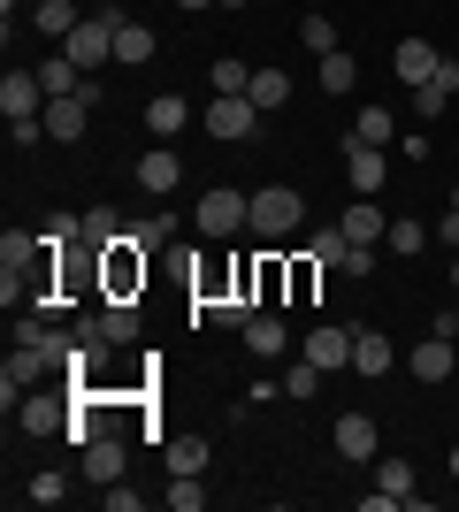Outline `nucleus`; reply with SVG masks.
<instances>
[{"instance_id": "f257e3e1", "label": "nucleus", "mask_w": 459, "mask_h": 512, "mask_svg": "<svg viewBox=\"0 0 459 512\" xmlns=\"http://www.w3.org/2000/svg\"><path fill=\"white\" fill-rule=\"evenodd\" d=\"M299 222H306V199L291 192V184H261V192H253V214H245L253 237H291Z\"/></svg>"}, {"instance_id": "f03ea898", "label": "nucleus", "mask_w": 459, "mask_h": 512, "mask_svg": "<svg viewBox=\"0 0 459 512\" xmlns=\"http://www.w3.org/2000/svg\"><path fill=\"white\" fill-rule=\"evenodd\" d=\"M115 23H123V8H92V16L69 31V62H77V69L115 62Z\"/></svg>"}, {"instance_id": "7ed1b4c3", "label": "nucleus", "mask_w": 459, "mask_h": 512, "mask_svg": "<svg viewBox=\"0 0 459 512\" xmlns=\"http://www.w3.org/2000/svg\"><path fill=\"white\" fill-rule=\"evenodd\" d=\"M245 214H253V192H230V184L199 192V230H207V237H238Z\"/></svg>"}, {"instance_id": "20e7f679", "label": "nucleus", "mask_w": 459, "mask_h": 512, "mask_svg": "<svg viewBox=\"0 0 459 512\" xmlns=\"http://www.w3.org/2000/svg\"><path fill=\"white\" fill-rule=\"evenodd\" d=\"M199 123L215 130V138H230V146H238V138H253V130H261V107L245 100V92H215V100H207V115H199Z\"/></svg>"}, {"instance_id": "39448f33", "label": "nucleus", "mask_w": 459, "mask_h": 512, "mask_svg": "<svg viewBox=\"0 0 459 512\" xmlns=\"http://www.w3.org/2000/svg\"><path fill=\"white\" fill-rule=\"evenodd\" d=\"M92 100H100V85L85 77V92H62V100H46V138H62V146H77L85 138V115H92Z\"/></svg>"}, {"instance_id": "423d86ee", "label": "nucleus", "mask_w": 459, "mask_h": 512, "mask_svg": "<svg viewBox=\"0 0 459 512\" xmlns=\"http://www.w3.org/2000/svg\"><path fill=\"white\" fill-rule=\"evenodd\" d=\"M0 115H8V123H31V115H46L39 69H8V77H0Z\"/></svg>"}, {"instance_id": "0eeeda50", "label": "nucleus", "mask_w": 459, "mask_h": 512, "mask_svg": "<svg viewBox=\"0 0 459 512\" xmlns=\"http://www.w3.org/2000/svg\"><path fill=\"white\" fill-rule=\"evenodd\" d=\"M46 367H54V360H46L39 344H16V352H8V367H0V406L16 413V390H31V383L46 375Z\"/></svg>"}, {"instance_id": "6e6552de", "label": "nucleus", "mask_w": 459, "mask_h": 512, "mask_svg": "<svg viewBox=\"0 0 459 512\" xmlns=\"http://www.w3.org/2000/svg\"><path fill=\"white\" fill-rule=\"evenodd\" d=\"M375 444H383L375 413H337V459H375Z\"/></svg>"}, {"instance_id": "1a4fd4ad", "label": "nucleus", "mask_w": 459, "mask_h": 512, "mask_svg": "<svg viewBox=\"0 0 459 512\" xmlns=\"http://www.w3.org/2000/svg\"><path fill=\"white\" fill-rule=\"evenodd\" d=\"M77 474H85V482H123V444H115L108 428H100V436L77 451Z\"/></svg>"}, {"instance_id": "9d476101", "label": "nucleus", "mask_w": 459, "mask_h": 512, "mask_svg": "<svg viewBox=\"0 0 459 512\" xmlns=\"http://www.w3.org/2000/svg\"><path fill=\"white\" fill-rule=\"evenodd\" d=\"M238 337H245V352H253V360H284V352H291V329H284L276 314H253Z\"/></svg>"}, {"instance_id": "9b49d317", "label": "nucleus", "mask_w": 459, "mask_h": 512, "mask_svg": "<svg viewBox=\"0 0 459 512\" xmlns=\"http://www.w3.org/2000/svg\"><path fill=\"white\" fill-rule=\"evenodd\" d=\"M391 69H398V77H406V85H429V77H437V69H444V54H437V46H429V39H398Z\"/></svg>"}, {"instance_id": "f8f14e48", "label": "nucleus", "mask_w": 459, "mask_h": 512, "mask_svg": "<svg viewBox=\"0 0 459 512\" xmlns=\"http://www.w3.org/2000/svg\"><path fill=\"white\" fill-rule=\"evenodd\" d=\"M146 130H153V138L192 130V100H184V92H153V100H146Z\"/></svg>"}, {"instance_id": "ddd939ff", "label": "nucleus", "mask_w": 459, "mask_h": 512, "mask_svg": "<svg viewBox=\"0 0 459 512\" xmlns=\"http://www.w3.org/2000/svg\"><path fill=\"white\" fill-rule=\"evenodd\" d=\"M345 176H352V192H360V199H375V192H383V146H352V138H345Z\"/></svg>"}, {"instance_id": "4468645a", "label": "nucleus", "mask_w": 459, "mask_h": 512, "mask_svg": "<svg viewBox=\"0 0 459 512\" xmlns=\"http://www.w3.org/2000/svg\"><path fill=\"white\" fill-rule=\"evenodd\" d=\"M391 367H398L391 337H375V329H352V375H391Z\"/></svg>"}, {"instance_id": "2eb2a0df", "label": "nucleus", "mask_w": 459, "mask_h": 512, "mask_svg": "<svg viewBox=\"0 0 459 512\" xmlns=\"http://www.w3.org/2000/svg\"><path fill=\"white\" fill-rule=\"evenodd\" d=\"M176 184H184V161H176L169 146H153L146 161H138V192H153V199H161V192H176Z\"/></svg>"}, {"instance_id": "dca6fc26", "label": "nucleus", "mask_w": 459, "mask_h": 512, "mask_svg": "<svg viewBox=\"0 0 459 512\" xmlns=\"http://www.w3.org/2000/svg\"><path fill=\"white\" fill-rule=\"evenodd\" d=\"M337 230H345L352 245H383V237H391V222H383V207H375V199H352Z\"/></svg>"}, {"instance_id": "f3484780", "label": "nucleus", "mask_w": 459, "mask_h": 512, "mask_svg": "<svg viewBox=\"0 0 459 512\" xmlns=\"http://www.w3.org/2000/svg\"><path fill=\"white\" fill-rule=\"evenodd\" d=\"M306 360H314V367H352V329H337V321H322V329L306 337Z\"/></svg>"}, {"instance_id": "a211bd4d", "label": "nucleus", "mask_w": 459, "mask_h": 512, "mask_svg": "<svg viewBox=\"0 0 459 512\" xmlns=\"http://www.w3.org/2000/svg\"><path fill=\"white\" fill-rule=\"evenodd\" d=\"M452 92H459V62H444L429 85H414V115H429V123H437L444 107H452Z\"/></svg>"}, {"instance_id": "6ab92c4d", "label": "nucleus", "mask_w": 459, "mask_h": 512, "mask_svg": "<svg viewBox=\"0 0 459 512\" xmlns=\"http://www.w3.org/2000/svg\"><path fill=\"white\" fill-rule=\"evenodd\" d=\"M23 436H69V406L62 398H23Z\"/></svg>"}, {"instance_id": "aec40b11", "label": "nucleus", "mask_w": 459, "mask_h": 512, "mask_svg": "<svg viewBox=\"0 0 459 512\" xmlns=\"http://www.w3.org/2000/svg\"><path fill=\"white\" fill-rule=\"evenodd\" d=\"M245 100H253V107H261V115H276V107H284L291 100V77H284V69H253V85H245Z\"/></svg>"}, {"instance_id": "412c9836", "label": "nucleus", "mask_w": 459, "mask_h": 512, "mask_svg": "<svg viewBox=\"0 0 459 512\" xmlns=\"http://www.w3.org/2000/svg\"><path fill=\"white\" fill-rule=\"evenodd\" d=\"M406 367H414V375H421V383H444V375H452V337H429V344H421V352H414V360H406Z\"/></svg>"}, {"instance_id": "4be33fe9", "label": "nucleus", "mask_w": 459, "mask_h": 512, "mask_svg": "<svg viewBox=\"0 0 459 512\" xmlns=\"http://www.w3.org/2000/svg\"><path fill=\"white\" fill-rule=\"evenodd\" d=\"M207 459H215L207 436H169V474H207Z\"/></svg>"}, {"instance_id": "5701e85b", "label": "nucleus", "mask_w": 459, "mask_h": 512, "mask_svg": "<svg viewBox=\"0 0 459 512\" xmlns=\"http://www.w3.org/2000/svg\"><path fill=\"white\" fill-rule=\"evenodd\" d=\"M383 253H398V260L429 253V222H414V214H398V222H391V237H383Z\"/></svg>"}, {"instance_id": "b1692460", "label": "nucleus", "mask_w": 459, "mask_h": 512, "mask_svg": "<svg viewBox=\"0 0 459 512\" xmlns=\"http://www.w3.org/2000/svg\"><path fill=\"white\" fill-rule=\"evenodd\" d=\"M39 85H46V100H62V92H85V69L69 54H54V62H39Z\"/></svg>"}, {"instance_id": "393cba45", "label": "nucleus", "mask_w": 459, "mask_h": 512, "mask_svg": "<svg viewBox=\"0 0 459 512\" xmlns=\"http://www.w3.org/2000/svg\"><path fill=\"white\" fill-rule=\"evenodd\" d=\"M100 329H108V344H131L138 337V299H108L100 306Z\"/></svg>"}, {"instance_id": "a878e982", "label": "nucleus", "mask_w": 459, "mask_h": 512, "mask_svg": "<svg viewBox=\"0 0 459 512\" xmlns=\"http://www.w3.org/2000/svg\"><path fill=\"white\" fill-rule=\"evenodd\" d=\"M115 62H153V31L146 23H131V16L115 23Z\"/></svg>"}, {"instance_id": "bb28decb", "label": "nucleus", "mask_w": 459, "mask_h": 512, "mask_svg": "<svg viewBox=\"0 0 459 512\" xmlns=\"http://www.w3.org/2000/svg\"><path fill=\"white\" fill-rule=\"evenodd\" d=\"M31 23H39L46 39H69V31H77L85 16H77V0H39V16H31Z\"/></svg>"}, {"instance_id": "cd10ccee", "label": "nucleus", "mask_w": 459, "mask_h": 512, "mask_svg": "<svg viewBox=\"0 0 459 512\" xmlns=\"http://www.w3.org/2000/svg\"><path fill=\"white\" fill-rule=\"evenodd\" d=\"M115 237H123V222H115V207H92L85 230H77V245H92V253H108Z\"/></svg>"}, {"instance_id": "c85d7f7f", "label": "nucleus", "mask_w": 459, "mask_h": 512, "mask_svg": "<svg viewBox=\"0 0 459 512\" xmlns=\"http://www.w3.org/2000/svg\"><path fill=\"white\" fill-rule=\"evenodd\" d=\"M352 146H391V115H383V107H360V115H352Z\"/></svg>"}, {"instance_id": "c756f323", "label": "nucleus", "mask_w": 459, "mask_h": 512, "mask_svg": "<svg viewBox=\"0 0 459 512\" xmlns=\"http://www.w3.org/2000/svg\"><path fill=\"white\" fill-rule=\"evenodd\" d=\"M169 214H153V222H123V245H138V253H153V245H169Z\"/></svg>"}, {"instance_id": "7c9ffc66", "label": "nucleus", "mask_w": 459, "mask_h": 512, "mask_svg": "<svg viewBox=\"0 0 459 512\" xmlns=\"http://www.w3.org/2000/svg\"><path fill=\"white\" fill-rule=\"evenodd\" d=\"M23 497H31V505H62V497H69V474H62V467L31 474V482H23Z\"/></svg>"}, {"instance_id": "2f4dec72", "label": "nucleus", "mask_w": 459, "mask_h": 512, "mask_svg": "<svg viewBox=\"0 0 459 512\" xmlns=\"http://www.w3.org/2000/svg\"><path fill=\"white\" fill-rule=\"evenodd\" d=\"M322 375H329V367H314V360L284 367V398H299V406H306V398H314V390H322Z\"/></svg>"}, {"instance_id": "473e14b6", "label": "nucleus", "mask_w": 459, "mask_h": 512, "mask_svg": "<svg viewBox=\"0 0 459 512\" xmlns=\"http://www.w3.org/2000/svg\"><path fill=\"white\" fill-rule=\"evenodd\" d=\"M352 77H360V62H352L345 46H337V54H322V92H352Z\"/></svg>"}, {"instance_id": "72a5a7b5", "label": "nucleus", "mask_w": 459, "mask_h": 512, "mask_svg": "<svg viewBox=\"0 0 459 512\" xmlns=\"http://www.w3.org/2000/svg\"><path fill=\"white\" fill-rule=\"evenodd\" d=\"M306 253H314V268H345L352 237H345V230H322V237H314V245H306Z\"/></svg>"}, {"instance_id": "f704fd0d", "label": "nucleus", "mask_w": 459, "mask_h": 512, "mask_svg": "<svg viewBox=\"0 0 459 512\" xmlns=\"http://www.w3.org/2000/svg\"><path fill=\"white\" fill-rule=\"evenodd\" d=\"M207 85H215V92H245V85H253V62H215V69H207Z\"/></svg>"}, {"instance_id": "c9c22d12", "label": "nucleus", "mask_w": 459, "mask_h": 512, "mask_svg": "<svg viewBox=\"0 0 459 512\" xmlns=\"http://www.w3.org/2000/svg\"><path fill=\"white\" fill-rule=\"evenodd\" d=\"M169 505H176V512H199V505H207L199 474H169Z\"/></svg>"}, {"instance_id": "e433bc0d", "label": "nucleus", "mask_w": 459, "mask_h": 512, "mask_svg": "<svg viewBox=\"0 0 459 512\" xmlns=\"http://www.w3.org/2000/svg\"><path fill=\"white\" fill-rule=\"evenodd\" d=\"M299 39L314 46V54H337V23H329V16H306V23H299Z\"/></svg>"}, {"instance_id": "4c0bfd02", "label": "nucleus", "mask_w": 459, "mask_h": 512, "mask_svg": "<svg viewBox=\"0 0 459 512\" xmlns=\"http://www.w3.org/2000/svg\"><path fill=\"white\" fill-rule=\"evenodd\" d=\"M345 276H375V245H352V253H345Z\"/></svg>"}, {"instance_id": "58836bf2", "label": "nucleus", "mask_w": 459, "mask_h": 512, "mask_svg": "<svg viewBox=\"0 0 459 512\" xmlns=\"http://www.w3.org/2000/svg\"><path fill=\"white\" fill-rule=\"evenodd\" d=\"M8 138H16V153H23V146H39V138H46V123H39V115H31V123H8Z\"/></svg>"}, {"instance_id": "ea45409f", "label": "nucleus", "mask_w": 459, "mask_h": 512, "mask_svg": "<svg viewBox=\"0 0 459 512\" xmlns=\"http://www.w3.org/2000/svg\"><path fill=\"white\" fill-rule=\"evenodd\" d=\"M429 337H459V306H437V329Z\"/></svg>"}, {"instance_id": "a19ab883", "label": "nucleus", "mask_w": 459, "mask_h": 512, "mask_svg": "<svg viewBox=\"0 0 459 512\" xmlns=\"http://www.w3.org/2000/svg\"><path fill=\"white\" fill-rule=\"evenodd\" d=\"M176 8H192V16H199V8H215V0H176Z\"/></svg>"}, {"instance_id": "79ce46f5", "label": "nucleus", "mask_w": 459, "mask_h": 512, "mask_svg": "<svg viewBox=\"0 0 459 512\" xmlns=\"http://www.w3.org/2000/svg\"><path fill=\"white\" fill-rule=\"evenodd\" d=\"M215 8H245V0H215Z\"/></svg>"}, {"instance_id": "37998d69", "label": "nucleus", "mask_w": 459, "mask_h": 512, "mask_svg": "<svg viewBox=\"0 0 459 512\" xmlns=\"http://www.w3.org/2000/svg\"><path fill=\"white\" fill-rule=\"evenodd\" d=\"M452 291H459V260H452Z\"/></svg>"}, {"instance_id": "c03bdc74", "label": "nucleus", "mask_w": 459, "mask_h": 512, "mask_svg": "<svg viewBox=\"0 0 459 512\" xmlns=\"http://www.w3.org/2000/svg\"><path fill=\"white\" fill-rule=\"evenodd\" d=\"M452 214H459V184H452Z\"/></svg>"}, {"instance_id": "a18cd8bd", "label": "nucleus", "mask_w": 459, "mask_h": 512, "mask_svg": "<svg viewBox=\"0 0 459 512\" xmlns=\"http://www.w3.org/2000/svg\"><path fill=\"white\" fill-rule=\"evenodd\" d=\"M452 474H459V444H452Z\"/></svg>"}]
</instances>
